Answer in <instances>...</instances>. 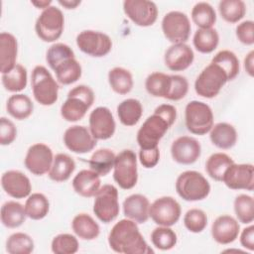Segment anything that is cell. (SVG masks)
Segmentation results:
<instances>
[{"label": "cell", "instance_id": "1", "mask_svg": "<svg viewBox=\"0 0 254 254\" xmlns=\"http://www.w3.org/2000/svg\"><path fill=\"white\" fill-rule=\"evenodd\" d=\"M177 118V109L172 104H161L142 124L137 132V143L140 149L158 147L160 140L172 127Z\"/></svg>", "mask_w": 254, "mask_h": 254}, {"label": "cell", "instance_id": "2", "mask_svg": "<svg viewBox=\"0 0 254 254\" xmlns=\"http://www.w3.org/2000/svg\"><path fill=\"white\" fill-rule=\"evenodd\" d=\"M110 248L120 254H149L154 251L149 247L140 232L138 224L128 218L116 222L108 234Z\"/></svg>", "mask_w": 254, "mask_h": 254}, {"label": "cell", "instance_id": "3", "mask_svg": "<svg viewBox=\"0 0 254 254\" xmlns=\"http://www.w3.org/2000/svg\"><path fill=\"white\" fill-rule=\"evenodd\" d=\"M95 99L93 90L84 84L71 88L65 101L61 106V115L67 122L81 120Z\"/></svg>", "mask_w": 254, "mask_h": 254}, {"label": "cell", "instance_id": "4", "mask_svg": "<svg viewBox=\"0 0 254 254\" xmlns=\"http://www.w3.org/2000/svg\"><path fill=\"white\" fill-rule=\"evenodd\" d=\"M31 86L35 100L44 106H51L59 97V83L44 65H36L31 74Z\"/></svg>", "mask_w": 254, "mask_h": 254}, {"label": "cell", "instance_id": "5", "mask_svg": "<svg viewBox=\"0 0 254 254\" xmlns=\"http://www.w3.org/2000/svg\"><path fill=\"white\" fill-rule=\"evenodd\" d=\"M176 191L186 201H198L206 198L210 185L205 177L196 171H185L176 181Z\"/></svg>", "mask_w": 254, "mask_h": 254}, {"label": "cell", "instance_id": "6", "mask_svg": "<svg viewBox=\"0 0 254 254\" xmlns=\"http://www.w3.org/2000/svg\"><path fill=\"white\" fill-rule=\"evenodd\" d=\"M64 29V17L63 11L50 6L42 11L36 20L35 31L40 40L46 43H53L59 40Z\"/></svg>", "mask_w": 254, "mask_h": 254}, {"label": "cell", "instance_id": "7", "mask_svg": "<svg viewBox=\"0 0 254 254\" xmlns=\"http://www.w3.org/2000/svg\"><path fill=\"white\" fill-rule=\"evenodd\" d=\"M213 112L210 106L202 101H190L185 108V122L187 129L194 135L203 136L213 126Z\"/></svg>", "mask_w": 254, "mask_h": 254}, {"label": "cell", "instance_id": "8", "mask_svg": "<svg viewBox=\"0 0 254 254\" xmlns=\"http://www.w3.org/2000/svg\"><path fill=\"white\" fill-rule=\"evenodd\" d=\"M113 179L122 190L133 189L138 182L137 156L134 151L125 149L116 155Z\"/></svg>", "mask_w": 254, "mask_h": 254}, {"label": "cell", "instance_id": "9", "mask_svg": "<svg viewBox=\"0 0 254 254\" xmlns=\"http://www.w3.org/2000/svg\"><path fill=\"white\" fill-rule=\"evenodd\" d=\"M228 81L224 70L216 64L210 63L197 75L194 81V90L197 95L204 98H213L220 92Z\"/></svg>", "mask_w": 254, "mask_h": 254}, {"label": "cell", "instance_id": "10", "mask_svg": "<svg viewBox=\"0 0 254 254\" xmlns=\"http://www.w3.org/2000/svg\"><path fill=\"white\" fill-rule=\"evenodd\" d=\"M120 206L118 200V190L115 186L106 184L100 187L94 195L93 212L103 223L115 220L119 214Z\"/></svg>", "mask_w": 254, "mask_h": 254}, {"label": "cell", "instance_id": "11", "mask_svg": "<svg viewBox=\"0 0 254 254\" xmlns=\"http://www.w3.org/2000/svg\"><path fill=\"white\" fill-rule=\"evenodd\" d=\"M162 31L172 44L186 43L191 31L190 21L187 14L181 11H170L162 19Z\"/></svg>", "mask_w": 254, "mask_h": 254}, {"label": "cell", "instance_id": "12", "mask_svg": "<svg viewBox=\"0 0 254 254\" xmlns=\"http://www.w3.org/2000/svg\"><path fill=\"white\" fill-rule=\"evenodd\" d=\"M77 48L85 55L92 58H102L112 49L111 38L102 32L93 30L81 31L75 39Z\"/></svg>", "mask_w": 254, "mask_h": 254}, {"label": "cell", "instance_id": "13", "mask_svg": "<svg viewBox=\"0 0 254 254\" xmlns=\"http://www.w3.org/2000/svg\"><path fill=\"white\" fill-rule=\"evenodd\" d=\"M181 214V205L172 196H161L150 204L149 215L157 225L171 227L179 221Z\"/></svg>", "mask_w": 254, "mask_h": 254}, {"label": "cell", "instance_id": "14", "mask_svg": "<svg viewBox=\"0 0 254 254\" xmlns=\"http://www.w3.org/2000/svg\"><path fill=\"white\" fill-rule=\"evenodd\" d=\"M123 11L139 27L154 25L159 14L156 3L148 0H125L123 2Z\"/></svg>", "mask_w": 254, "mask_h": 254}, {"label": "cell", "instance_id": "15", "mask_svg": "<svg viewBox=\"0 0 254 254\" xmlns=\"http://www.w3.org/2000/svg\"><path fill=\"white\" fill-rule=\"evenodd\" d=\"M54 161L52 149L44 143H36L29 147L24 165L26 169L35 176H43L49 173Z\"/></svg>", "mask_w": 254, "mask_h": 254}, {"label": "cell", "instance_id": "16", "mask_svg": "<svg viewBox=\"0 0 254 254\" xmlns=\"http://www.w3.org/2000/svg\"><path fill=\"white\" fill-rule=\"evenodd\" d=\"M64 146L75 154H86L92 151L97 140L91 135L89 129L82 125H73L68 127L64 133Z\"/></svg>", "mask_w": 254, "mask_h": 254}, {"label": "cell", "instance_id": "17", "mask_svg": "<svg viewBox=\"0 0 254 254\" xmlns=\"http://www.w3.org/2000/svg\"><path fill=\"white\" fill-rule=\"evenodd\" d=\"M89 131L96 140L110 139L116 130L112 112L105 106H98L89 114Z\"/></svg>", "mask_w": 254, "mask_h": 254}, {"label": "cell", "instance_id": "18", "mask_svg": "<svg viewBox=\"0 0 254 254\" xmlns=\"http://www.w3.org/2000/svg\"><path fill=\"white\" fill-rule=\"evenodd\" d=\"M222 182L230 190H245L252 191L254 189L253 165L233 163L226 170Z\"/></svg>", "mask_w": 254, "mask_h": 254}, {"label": "cell", "instance_id": "19", "mask_svg": "<svg viewBox=\"0 0 254 254\" xmlns=\"http://www.w3.org/2000/svg\"><path fill=\"white\" fill-rule=\"evenodd\" d=\"M201 154L200 143L190 136H180L173 141L171 155L173 160L181 165L195 163Z\"/></svg>", "mask_w": 254, "mask_h": 254}, {"label": "cell", "instance_id": "20", "mask_svg": "<svg viewBox=\"0 0 254 254\" xmlns=\"http://www.w3.org/2000/svg\"><path fill=\"white\" fill-rule=\"evenodd\" d=\"M1 186L9 196L17 199L28 197L32 191L30 179L24 173L17 170H9L3 173Z\"/></svg>", "mask_w": 254, "mask_h": 254}, {"label": "cell", "instance_id": "21", "mask_svg": "<svg viewBox=\"0 0 254 254\" xmlns=\"http://www.w3.org/2000/svg\"><path fill=\"white\" fill-rule=\"evenodd\" d=\"M194 60L192 49L186 43L173 44L164 55L165 65L172 71H183L189 68Z\"/></svg>", "mask_w": 254, "mask_h": 254}, {"label": "cell", "instance_id": "22", "mask_svg": "<svg viewBox=\"0 0 254 254\" xmlns=\"http://www.w3.org/2000/svg\"><path fill=\"white\" fill-rule=\"evenodd\" d=\"M240 232L238 221L231 215L217 216L211 225V236L215 242L227 245L234 242Z\"/></svg>", "mask_w": 254, "mask_h": 254}, {"label": "cell", "instance_id": "23", "mask_svg": "<svg viewBox=\"0 0 254 254\" xmlns=\"http://www.w3.org/2000/svg\"><path fill=\"white\" fill-rule=\"evenodd\" d=\"M122 206L125 217L135 221L137 224L147 222L150 217V201L147 196L141 193H133L127 196L124 199Z\"/></svg>", "mask_w": 254, "mask_h": 254}, {"label": "cell", "instance_id": "24", "mask_svg": "<svg viewBox=\"0 0 254 254\" xmlns=\"http://www.w3.org/2000/svg\"><path fill=\"white\" fill-rule=\"evenodd\" d=\"M73 190L82 197H92L101 187L100 176L92 170L79 171L71 182Z\"/></svg>", "mask_w": 254, "mask_h": 254}, {"label": "cell", "instance_id": "25", "mask_svg": "<svg viewBox=\"0 0 254 254\" xmlns=\"http://www.w3.org/2000/svg\"><path fill=\"white\" fill-rule=\"evenodd\" d=\"M18 56V42L14 35L7 32L0 34V70L6 73L12 70Z\"/></svg>", "mask_w": 254, "mask_h": 254}, {"label": "cell", "instance_id": "26", "mask_svg": "<svg viewBox=\"0 0 254 254\" xmlns=\"http://www.w3.org/2000/svg\"><path fill=\"white\" fill-rule=\"evenodd\" d=\"M51 69L55 71L58 81L64 85H69L76 82L82 74V67L75 57L64 59Z\"/></svg>", "mask_w": 254, "mask_h": 254}, {"label": "cell", "instance_id": "27", "mask_svg": "<svg viewBox=\"0 0 254 254\" xmlns=\"http://www.w3.org/2000/svg\"><path fill=\"white\" fill-rule=\"evenodd\" d=\"M211 143L218 149L228 150L237 142V131L235 127L226 122H219L212 126L209 131Z\"/></svg>", "mask_w": 254, "mask_h": 254}, {"label": "cell", "instance_id": "28", "mask_svg": "<svg viewBox=\"0 0 254 254\" xmlns=\"http://www.w3.org/2000/svg\"><path fill=\"white\" fill-rule=\"evenodd\" d=\"M172 74L160 71L150 73L145 80V88L153 97L168 99L172 89Z\"/></svg>", "mask_w": 254, "mask_h": 254}, {"label": "cell", "instance_id": "29", "mask_svg": "<svg viewBox=\"0 0 254 254\" xmlns=\"http://www.w3.org/2000/svg\"><path fill=\"white\" fill-rule=\"evenodd\" d=\"M74 160L67 154L59 153L54 157L52 167L48 173L49 178L56 183L67 181L75 170Z\"/></svg>", "mask_w": 254, "mask_h": 254}, {"label": "cell", "instance_id": "30", "mask_svg": "<svg viewBox=\"0 0 254 254\" xmlns=\"http://www.w3.org/2000/svg\"><path fill=\"white\" fill-rule=\"evenodd\" d=\"M71 228L74 234L82 240H94L100 234L98 223L87 213L76 214L71 221Z\"/></svg>", "mask_w": 254, "mask_h": 254}, {"label": "cell", "instance_id": "31", "mask_svg": "<svg viewBox=\"0 0 254 254\" xmlns=\"http://www.w3.org/2000/svg\"><path fill=\"white\" fill-rule=\"evenodd\" d=\"M1 222L7 228H17L21 226L28 217L25 206L15 200H8L1 206Z\"/></svg>", "mask_w": 254, "mask_h": 254}, {"label": "cell", "instance_id": "32", "mask_svg": "<svg viewBox=\"0 0 254 254\" xmlns=\"http://www.w3.org/2000/svg\"><path fill=\"white\" fill-rule=\"evenodd\" d=\"M6 110L13 118L17 120H25L32 115L34 104L28 95L15 93L8 98L6 102Z\"/></svg>", "mask_w": 254, "mask_h": 254}, {"label": "cell", "instance_id": "33", "mask_svg": "<svg viewBox=\"0 0 254 254\" xmlns=\"http://www.w3.org/2000/svg\"><path fill=\"white\" fill-rule=\"evenodd\" d=\"M143 114L142 103L135 98H127L117 106V115L121 124L127 127L136 125Z\"/></svg>", "mask_w": 254, "mask_h": 254}, {"label": "cell", "instance_id": "34", "mask_svg": "<svg viewBox=\"0 0 254 254\" xmlns=\"http://www.w3.org/2000/svg\"><path fill=\"white\" fill-rule=\"evenodd\" d=\"M108 83L115 93L125 95L133 88V75L128 69L115 66L108 71Z\"/></svg>", "mask_w": 254, "mask_h": 254}, {"label": "cell", "instance_id": "35", "mask_svg": "<svg viewBox=\"0 0 254 254\" xmlns=\"http://www.w3.org/2000/svg\"><path fill=\"white\" fill-rule=\"evenodd\" d=\"M116 155L108 148H101L93 152L88 164L90 170L97 173L100 177H105L108 175L114 167Z\"/></svg>", "mask_w": 254, "mask_h": 254}, {"label": "cell", "instance_id": "36", "mask_svg": "<svg viewBox=\"0 0 254 254\" xmlns=\"http://www.w3.org/2000/svg\"><path fill=\"white\" fill-rule=\"evenodd\" d=\"M234 163L233 159L225 153H214L208 157L205 163L207 175L216 182H222L226 170Z\"/></svg>", "mask_w": 254, "mask_h": 254}, {"label": "cell", "instance_id": "37", "mask_svg": "<svg viewBox=\"0 0 254 254\" xmlns=\"http://www.w3.org/2000/svg\"><path fill=\"white\" fill-rule=\"evenodd\" d=\"M195 50L201 54L212 53L219 44V35L213 28L197 29L192 38Z\"/></svg>", "mask_w": 254, "mask_h": 254}, {"label": "cell", "instance_id": "38", "mask_svg": "<svg viewBox=\"0 0 254 254\" xmlns=\"http://www.w3.org/2000/svg\"><path fill=\"white\" fill-rule=\"evenodd\" d=\"M26 214L33 220H41L47 216L50 211V201L48 197L41 192L31 193L25 202Z\"/></svg>", "mask_w": 254, "mask_h": 254}, {"label": "cell", "instance_id": "39", "mask_svg": "<svg viewBox=\"0 0 254 254\" xmlns=\"http://www.w3.org/2000/svg\"><path fill=\"white\" fill-rule=\"evenodd\" d=\"M1 81L2 85L7 91H22L26 88L28 82V73L26 67L20 64H17L12 70L2 74Z\"/></svg>", "mask_w": 254, "mask_h": 254}, {"label": "cell", "instance_id": "40", "mask_svg": "<svg viewBox=\"0 0 254 254\" xmlns=\"http://www.w3.org/2000/svg\"><path fill=\"white\" fill-rule=\"evenodd\" d=\"M190 17L192 22L199 29L212 28L216 22V12L207 2H197L191 9Z\"/></svg>", "mask_w": 254, "mask_h": 254}, {"label": "cell", "instance_id": "41", "mask_svg": "<svg viewBox=\"0 0 254 254\" xmlns=\"http://www.w3.org/2000/svg\"><path fill=\"white\" fill-rule=\"evenodd\" d=\"M221 18L230 24L239 22L246 14V4L242 0H222L218 4Z\"/></svg>", "mask_w": 254, "mask_h": 254}, {"label": "cell", "instance_id": "42", "mask_svg": "<svg viewBox=\"0 0 254 254\" xmlns=\"http://www.w3.org/2000/svg\"><path fill=\"white\" fill-rule=\"evenodd\" d=\"M210 63L218 64L226 73L228 81L233 80L238 74L240 70V64L237 56L229 51L222 50L218 52L211 60Z\"/></svg>", "mask_w": 254, "mask_h": 254}, {"label": "cell", "instance_id": "43", "mask_svg": "<svg viewBox=\"0 0 254 254\" xmlns=\"http://www.w3.org/2000/svg\"><path fill=\"white\" fill-rule=\"evenodd\" d=\"M34 248V240L24 232H15L6 240V251L10 254H30Z\"/></svg>", "mask_w": 254, "mask_h": 254}, {"label": "cell", "instance_id": "44", "mask_svg": "<svg viewBox=\"0 0 254 254\" xmlns=\"http://www.w3.org/2000/svg\"><path fill=\"white\" fill-rule=\"evenodd\" d=\"M235 215L239 222L243 224H251L254 220V199L251 195L241 193L238 194L233 202Z\"/></svg>", "mask_w": 254, "mask_h": 254}, {"label": "cell", "instance_id": "45", "mask_svg": "<svg viewBox=\"0 0 254 254\" xmlns=\"http://www.w3.org/2000/svg\"><path fill=\"white\" fill-rule=\"evenodd\" d=\"M178 236L170 226L159 225L151 232V242L159 250L168 251L177 244Z\"/></svg>", "mask_w": 254, "mask_h": 254}, {"label": "cell", "instance_id": "46", "mask_svg": "<svg viewBox=\"0 0 254 254\" xmlns=\"http://www.w3.org/2000/svg\"><path fill=\"white\" fill-rule=\"evenodd\" d=\"M79 243L74 235L61 233L55 236L51 243V249L56 254H74L78 251Z\"/></svg>", "mask_w": 254, "mask_h": 254}, {"label": "cell", "instance_id": "47", "mask_svg": "<svg viewBox=\"0 0 254 254\" xmlns=\"http://www.w3.org/2000/svg\"><path fill=\"white\" fill-rule=\"evenodd\" d=\"M184 225L191 233H200L207 225V215L202 209L190 208L184 216Z\"/></svg>", "mask_w": 254, "mask_h": 254}, {"label": "cell", "instance_id": "48", "mask_svg": "<svg viewBox=\"0 0 254 254\" xmlns=\"http://www.w3.org/2000/svg\"><path fill=\"white\" fill-rule=\"evenodd\" d=\"M172 89L168 100L179 101L183 99L189 91V81L188 79L180 74H172Z\"/></svg>", "mask_w": 254, "mask_h": 254}, {"label": "cell", "instance_id": "49", "mask_svg": "<svg viewBox=\"0 0 254 254\" xmlns=\"http://www.w3.org/2000/svg\"><path fill=\"white\" fill-rule=\"evenodd\" d=\"M17 137V128L15 124L6 117L0 118V144L7 146L12 144Z\"/></svg>", "mask_w": 254, "mask_h": 254}, {"label": "cell", "instance_id": "50", "mask_svg": "<svg viewBox=\"0 0 254 254\" xmlns=\"http://www.w3.org/2000/svg\"><path fill=\"white\" fill-rule=\"evenodd\" d=\"M235 34L240 43L246 46H252L254 44V22L251 20L241 22L237 25Z\"/></svg>", "mask_w": 254, "mask_h": 254}, {"label": "cell", "instance_id": "51", "mask_svg": "<svg viewBox=\"0 0 254 254\" xmlns=\"http://www.w3.org/2000/svg\"><path fill=\"white\" fill-rule=\"evenodd\" d=\"M139 161L141 165L146 169H152L156 167L160 161L159 147L151 149H140Z\"/></svg>", "mask_w": 254, "mask_h": 254}, {"label": "cell", "instance_id": "52", "mask_svg": "<svg viewBox=\"0 0 254 254\" xmlns=\"http://www.w3.org/2000/svg\"><path fill=\"white\" fill-rule=\"evenodd\" d=\"M239 240L242 247L249 251L254 250V226L252 224L242 230Z\"/></svg>", "mask_w": 254, "mask_h": 254}, {"label": "cell", "instance_id": "53", "mask_svg": "<svg viewBox=\"0 0 254 254\" xmlns=\"http://www.w3.org/2000/svg\"><path fill=\"white\" fill-rule=\"evenodd\" d=\"M244 68L249 76L254 75V51H250L244 59Z\"/></svg>", "mask_w": 254, "mask_h": 254}, {"label": "cell", "instance_id": "54", "mask_svg": "<svg viewBox=\"0 0 254 254\" xmlns=\"http://www.w3.org/2000/svg\"><path fill=\"white\" fill-rule=\"evenodd\" d=\"M58 3L64 8L70 10V9H75L78 5H80L81 1L80 0H59Z\"/></svg>", "mask_w": 254, "mask_h": 254}, {"label": "cell", "instance_id": "55", "mask_svg": "<svg viewBox=\"0 0 254 254\" xmlns=\"http://www.w3.org/2000/svg\"><path fill=\"white\" fill-rule=\"evenodd\" d=\"M31 4L34 5L35 7H37L38 9H42V10H45L47 8H49L50 6H52V1H31Z\"/></svg>", "mask_w": 254, "mask_h": 254}]
</instances>
